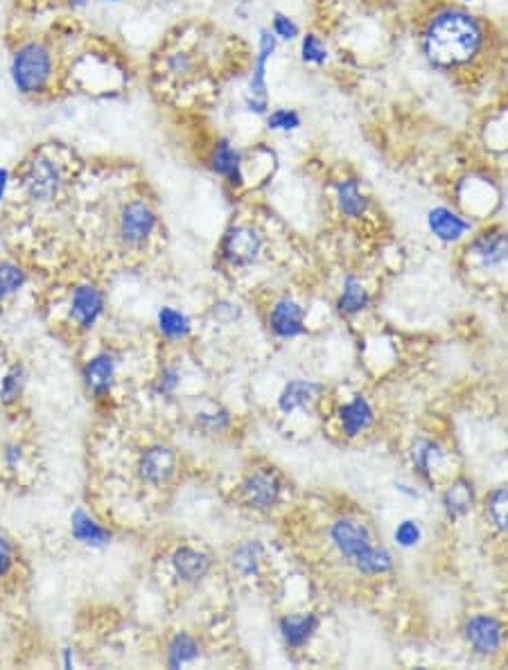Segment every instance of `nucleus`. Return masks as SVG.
<instances>
[{
    "instance_id": "15",
    "label": "nucleus",
    "mask_w": 508,
    "mask_h": 670,
    "mask_svg": "<svg viewBox=\"0 0 508 670\" xmlns=\"http://www.w3.org/2000/svg\"><path fill=\"white\" fill-rule=\"evenodd\" d=\"M104 305L107 301H104L102 289L91 285V282H84V285H77L73 296H70V319L82 330H91L104 314Z\"/></svg>"
},
{
    "instance_id": "23",
    "label": "nucleus",
    "mask_w": 508,
    "mask_h": 670,
    "mask_svg": "<svg viewBox=\"0 0 508 670\" xmlns=\"http://www.w3.org/2000/svg\"><path fill=\"white\" fill-rule=\"evenodd\" d=\"M445 456H448V452H445V449L439 443H436V440L420 438V440H416V445L411 447V465H414V472L425 483L436 481L434 472L443 465Z\"/></svg>"
},
{
    "instance_id": "5",
    "label": "nucleus",
    "mask_w": 508,
    "mask_h": 670,
    "mask_svg": "<svg viewBox=\"0 0 508 670\" xmlns=\"http://www.w3.org/2000/svg\"><path fill=\"white\" fill-rule=\"evenodd\" d=\"M206 57L199 37H172L156 55V77L170 88H183L199 82Z\"/></svg>"
},
{
    "instance_id": "8",
    "label": "nucleus",
    "mask_w": 508,
    "mask_h": 670,
    "mask_svg": "<svg viewBox=\"0 0 508 670\" xmlns=\"http://www.w3.org/2000/svg\"><path fill=\"white\" fill-rule=\"evenodd\" d=\"M262 251H265V235L253 224H233L222 235L220 258L233 269H247L256 264Z\"/></svg>"
},
{
    "instance_id": "4",
    "label": "nucleus",
    "mask_w": 508,
    "mask_h": 670,
    "mask_svg": "<svg viewBox=\"0 0 508 670\" xmlns=\"http://www.w3.org/2000/svg\"><path fill=\"white\" fill-rule=\"evenodd\" d=\"M330 542L339 558L362 576H384L393 569V555L382 546L364 519L344 515L330 524Z\"/></svg>"
},
{
    "instance_id": "22",
    "label": "nucleus",
    "mask_w": 508,
    "mask_h": 670,
    "mask_svg": "<svg viewBox=\"0 0 508 670\" xmlns=\"http://www.w3.org/2000/svg\"><path fill=\"white\" fill-rule=\"evenodd\" d=\"M335 201L341 217L346 219H362L371 208V199L362 188V181L355 176L337 181L335 185Z\"/></svg>"
},
{
    "instance_id": "29",
    "label": "nucleus",
    "mask_w": 508,
    "mask_h": 670,
    "mask_svg": "<svg viewBox=\"0 0 508 670\" xmlns=\"http://www.w3.org/2000/svg\"><path fill=\"white\" fill-rule=\"evenodd\" d=\"M201 655L199 643L195 637H190L186 632L174 634L170 646H168V666L170 668H181L186 664H192L197 661Z\"/></svg>"
},
{
    "instance_id": "16",
    "label": "nucleus",
    "mask_w": 508,
    "mask_h": 670,
    "mask_svg": "<svg viewBox=\"0 0 508 670\" xmlns=\"http://www.w3.org/2000/svg\"><path fill=\"white\" fill-rule=\"evenodd\" d=\"M427 226L436 240L443 244H457L472 231V222L450 206H436L427 213Z\"/></svg>"
},
{
    "instance_id": "6",
    "label": "nucleus",
    "mask_w": 508,
    "mask_h": 670,
    "mask_svg": "<svg viewBox=\"0 0 508 670\" xmlns=\"http://www.w3.org/2000/svg\"><path fill=\"white\" fill-rule=\"evenodd\" d=\"M159 231V213L143 197H134L120 206L116 217V235L125 249L140 251Z\"/></svg>"
},
{
    "instance_id": "1",
    "label": "nucleus",
    "mask_w": 508,
    "mask_h": 670,
    "mask_svg": "<svg viewBox=\"0 0 508 670\" xmlns=\"http://www.w3.org/2000/svg\"><path fill=\"white\" fill-rule=\"evenodd\" d=\"M420 50L441 73H470L488 55V25L457 3L434 5L420 23Z\"/></svg>"
},
{
    "instance_id": "14",
    "label": "nucleus",
    "mask_w": 508,
    "mask_h": 670,
    "mask_svg": "<svg viewBox=\"0 0 508 670\" xmlns=\"http://www.w3.org/2000/svg\"><path fill=\"white\" fill-rule=\"evenodd\" d=\"M267 325L276 339H296L305 334V307L292 296H283L271 305Z\"/></svg>"
},
{
    "instance_id": "26",
    "label": "nucleus",
    "mask_w": 508,
    "mask_h": 670,
    "mask_svg": "<svg viewBox=\"0 0 508 670\" xmlns=\"http://www.w3.org/2000/svg\"><path fill=\"white\" fill-rule=\"evenodd\" d=\"M371 294L369 289L362 285V280L355 276H348L341 285V294L337 298V312L341 316H357L364 310H369Z\"/></svg>"
},
{
    "instance_id": "30",
    "label": "nucleus",
    "mask_w": 508,
    "mask_h": 670,
    "mask_svg": "<svg viewBox=\"0 0 508 670\" xmlns=\"http://www.w3.org/2000/svg\"><path fill=\"white\" fill-rule=\"evenodd\" d=\"M28 276L16 262H0V303L14 296L19 289H23Z\"/></svg>"
},
{
    "instance_id": "10",
    "label": "nucleus",
    "mask_w": 508,
    "mask_h": 670,
    "mask_svg": "<svg viewBox=\"0 0 508 670\" xmlns=\"http://www.w3.org/2000/svg\"><path fill=\"white\" fill-rule=\"evenodd\" d=\"M466 255L484 269L502 267L508 260V231L502 226H488L475 233L466 244Z\"/></svg>"
},
{
    "instance_id": "13",
    "label": "nucleus",
    "mask_w": 508,
    "mask_h": 670,
    "mask_svg": "<svg viewBox=\"0 0 508 670\" xmlns=\"http://www.w3.org/2000/svg\"><path fill=\"white\" fill-rule=\"evenodd\" d=\"M208 167L217 176L233 185V188H242L247 183V174H244V154L235 147L229 138H217L210 145L208 152Z\"/></svg>"
},
{
    "instance_id": "18",
    "label": "nucleus",
    "mask_w": 508,
    "mask_h": 670,
    "mask_svg": "<svg viewBox=\"0 0 508 670\" xmlns=\"http://www.w3.org/2000/svg\"><path fill=\"white\" fill-rule=\"evenodd\" d=\"M170 564L174 576H177L181 583L197 585L210 573L213 560H210L208 553L195 549V546H179V549L172 553Z\"/></svg>"
},
{
    "instance_id": "9",
    "label": "nucleus",
    "mask_w": 508,
    "mask_h": 670,
    "mask_svg": "<svg viewBox=\"0 0 508 670\" xmlns=\"http://www.w3.org/2000/svg\"><path fill=\"white\" fill-rule=\"evenodd\" d=\"M280 495H283V476L274 467H256L240 483L242 501L258 513L276 508Z\"/></svg>"
},
{
    "instance_id": "17",
    "label": "nucleus",
    "mask_w": 508,
    "mask_h": 670,
    "mask_svg": "<svg viewBox=\"0 0 508 670\" xmlns=\"http://www.w3.org/2000/svg\"><path fill=\"white\" fill-rule=\"evenodd\" d=\"M323 393H326V386L314 382V379H292V382L283 386V391L278 395V409L285 416L308 411L321 400Z\"/></svg>"
},
{
    "instance_id": "11",
    "label": "nucleus",
    "mask_w": 508,
    "mask_h": 670,
    "mask_svg": "<svg viewBox=\"0 0 508 670\" xmlns=\"http://www.w3.org/2000/svg\"><path fill=\"white\" fill-rule=\"evenodd\" d=\"M463 637H466L468 646L481 657L497 655L504 643V625L499 623L495 616L490 614H475L470 616L463 625Z\"/></svg>"
},
{
    "instance_id": "46",
    "label": "nucleus",
    "mask_w": 508,
    "mask_h": 670,
    "mask_svg": "<svg viewBox=\"0 0 508 670\" xmlns=\"http://www.w3.org/2000/svg\"><path fill=\"white\" fill-rule=\"evenodd\" d=\"M463 3H468V5H470V3H475V0H463Z\"/></svg>"
},
{
    "instance_id": "44",
    "label": "nucleus",
    "mask_w": 508,
    "mask_h": 670,
    "mask_svg": "<svg viewBox=\"0 0 508 670\" xmlns=\"http://www.w3.org/2000/svg\"><path fill=\"white\" fill-rule=\"evenodd\" d=\"M23 3H30L32 7H39L41 3H50V0H23Z\"/></svg>"
},
{
    "instance_id": "33",
    "label": "nucleus",
    "mask_w": 508,
    "mask_h": 670,
    "mask_svg": "<svg viewBox=\"0 0 508 670\" xmlns=\"http://www.w3.org/2000/svg\"><path fill=\"white\" fill-rule=\"evenodd\" d=\"M23 389H25V370L23 366H14L7 370L3 382H0V402L7 404V407L14 402H19Z\"/></svg>"
},
{
    "instance_id": "34",
    "label": "nucleus",
    "mask_w": 508,
    "mask_h": 670,
    "mask_svg": "<svg viewBox=\"0 0 508 670\" xmlns=\"http://www.w3.org/2000/svg\"><path fill=\"white\" fill-rule=\"evenodd\" d=\"M265 122H267V129L269 131H283V134H289V131L301 129L303 118H301V113L296 111V109L280 107V109L269 111L267 116H265Z\"/></svg>"
},
{
    "instance_id": "27",
    "label": "nucleus",
    "mask_w": 508,
    "mask_h": 670,
    "mask_svg": "<svg viewBox=\"0 0 508 670\" xmlns=\"http://www.w3.org/2000/svg\"><path fill=\"white\" fill-rule=\"evenodd\" d=\"M262 558H265V549H262L260 540H247L235 546V551L231 553V567L242 578H258Z\"/></svg>"
},
{
    "instance_id": "32",
    "label": "nucleus",
    "mask_w": 508,
    "mask_h": 670,
    "mask_svg": "<svg viewBox=\"0 0 508 670\" xmlns=\"http://www.w3.org/2000/svg\"><path fill=\"white\" fill-rule=\"evenodd\" d=\"M328 46L319 34L308 32L301 37V61L308 66H326L328 64Z\"/></svg>"
},
{
    "instance_id": "42",
    "label": "nucleus",
    "mask_w": 508,
    "mask_h": 670,
    "mask_svg": "<svg viewBox=\"0 0 508 670\" xmlns=\"http://www.w3.org/2000/svg\"><path fill=\"white\" fill-rule=\"evenodd\" d=\"M396 490L402 492V495H409L411 499H418V490L414 486H409V483H396Z\"/></svg>"
},
{
    "instance_id": "2",
    "label": "nucleus",
    "mask_w": 508,
    "mask_h": 670,
    "mask_svg": "<svg viewBox=\"0 0 508 670\" xmlns=\"http://www.w3.org/2000/svg\"><path fill=\"white\" fill-rule=\"evenodd\" d=\"M10 79L21 98L30 102L55 100L61 86V52L50 34H19L10 55Z\"/></svg>"
},
{
    "instance_id": "41",
    "label": "nucleus",
    "mask_w": 508,
    "mask_h": 670,
    "mask_svg": "<svg viewBox=\"0 0 508 670\" xmlns=\"http://www.w3.org/2000/svg\"><path fill=\"white\" fill-rule=\"evenodd\" d=\"M12 181H14L12 172L7 170L5 165H0V201H5L7 192H10V185H12Z\"/></svg>"
},
{
    "instance_id": "38",
    "label": "nucleus",
    "mask_w": 508,
    "mask_h": 670,
    "mask_svg": "<svg viewBox=\"0 0 508 670\" xmlns=\"http://www.w3.org/2000/svg\"><path fill=\"white\" fill-rule=\"evenodd\" d=\"M179 384H181L179 370L174 368V366H165L161 370V375L156 377V393H159V395H172V393H177Z\"/></svg>"
},
{
    "instance_id": "35",
    "label": "nucleus",
    "mask_w": 508,
    "mask_h": 670,
    "mask_svg": "<svg viewBox=\"0 0 508 670\" xmlns=\"http://www.w3.org/2000/svg\"><path fill=\"white\" fill-rule=\"evenodd\" d=\"M393 542H396L400 549H416V546L423 542V526H420L418 519H402L398 526L393 528Z\"/></svg>"
},
{
    "instance_id": "31",
    "label": "nucleus",
    "mask_w": 508,
    "mask_h": 670,
    "mask_svg": "<svg viewBox=\"0 0 508 670\" xmlns=\"http://www.w3.org/2000/svg\"><path fill=\"white\" fill-rule=\"evenodd\" d=\"M486 515L502 533H508V486L497 488L486 499Z\"/></svg>"
},
{
    "instance_id": "20",
    "label": "nucleus",
    "mask_w": 508,
    "mask_h": 670,
    "mask_svg": "<svg viewBox=\"0 0 508 670\" xmlns=\"http://www.w3.org/2000/svg\"><path fill=\"white\" fill-rule=\"evenodd\" d=\"M337 420L341 434L346 438H357L375 422V409L364 395H353V400L344 402L337 409Z\"/></svg>"
},
{
    "instance_id": "43",
    "label": "nucleus",
    "mask_w": 508,
    "mask_h": 670,
    "mask_svg": "<svg viewBox=\"0 0 508 670\" xmlns=\"http://www.w3.org/2000/svg\"><path fill=\"white\" fill-rule=\"evenodd\" d=\"M75 666V659H73V652L68 648L64 650V668H73Z\"/></svg>"
},
{
    "instance_id": "3",
    "label": "nucleus",
    "mask_w": 508,
    "mask_h": 670,
    "mask_svg": "<svg viewBox=\"0 0 508 670\" xmlns=\"http://www.w3.org/2000/svg\"><path fill=\"white\" fill-rule=\"evenodd\" d=\"M70 163H73V154L64 145H39L16 170V188L30 204H55L70 183Z\"/></svg>"
},
{
    "instance_id": "39",
    "label": "nucleus",
    "mask_w": 508,
    "mask_h": 670,
    "mask_svg": "<svg viewBox=\"0 0 508 670\" xmlns=\"http://www.w3.org/2000/svg\"><path fill=\"white\" fill-rule=\"evenodd\" d=\"M12 564H14V549L10 540H5V537H0V578H5L7 573L12 571Z\"/></svg>"
},
{
    "instance_id": "25",
    "label": "nucleus",
    "mask_w": 508,
    "mask_h": 670,
    "mask_svg": "<svg viewBox=\"0 0 508 670\" xmlns=\"http://www.w3.org/2000/svg\"><path fill=\"white\" fill-rule=\"evenodd\" d=\"M475 486H472V481L468 479H454L448 488L443 490V497H441V504L445 515L450 519H461L466 517L472 508H475Z\"/></svg>"
},
{
    "instance_id": "21",
    "label": "nucleus",
    "mask_w": 508,
    "mask_h": 670,
    "mask_svg": "<svg viewBox=\"0 0 508 670\" xmlns=\"http://www.w3.org/2000/svg\"><path fill=\"white\" fill-rule=\"evenodd\" d=\"M321 619L314 612H303V614H285L278 621V632L283 637L285 646L292 650H301L308 646L314 639V634L319 632Z\"/></svg>"
},
{
    "instance_id": "36",
    "label": "nucleus",
    "mask_w": 508,
    "mask_h": 670,
    "mask_svg": "<svg viewBox=\"0 0 508 670\" xmlns=\"http://www.w3.org/2000/svg\"><path fill=\"white\" fill-rule=\"evenodd\" d=\"M271 32L276 34L278 41H296L301 37V28L292 16H287L283 12H276L274 19H271Z\"/></svg>"
},
{
    "instance_id": "7",
    "label": "nucleus",
    "mask_w": 508,
    "mask_h": 670,
    "mask_svg": "<svg viewBox=\"0 0 508 670\" xmlns=\"http://www.w3.org/2000/svg\"><path fill=\"white\" fill-rule=\"evenodd\" d=\"M278 50V39L276 34L269 28H262L258 34V50L253 57L251 75H249V86L244 93V109L256 116H267L269 113V93H267V70L269 61L274 59Z\"/></svg>"
},
{
    "instance_id": "28",
    "label": "nucleus",
    "mask_w": 508,
    "mask_h": 670,
    "mask_svg": "<svg viewBox=\"0 0 508 670\" xmlns=\"http://www.w3.org/2000/svg\"><path fill=\"white\" fill-rule=\"evenodd\" d=\"M156 325H159V332L165 339L170 341H181L186 339L192 332V321L186 312L177 310V307L165 305L159 310V316H156Z\"/></svg>"
},
{
    "instance_id": "37",
    "label": "nucleus",
    "mask_w": 508,
    "mask_h": 670,
    "mask_svg": "<svg viewBox=\"0 0 508 670\" xmlns=\"http://www.w3.org/2000/svg\"><path fill=\"white\" fill-rule=\"evenodd\" d=\"M197 425L206 431V434H222L231 427L229 411H215V413H201L197 418Z\"/></svg>"
},
{
    "instance_id": "19",
    "label": "nucleus",
    "mask_w": 508,
    "mask_h": 670,
    "mask_svg": "<svg viewBox=\"0 0 508 670\" xmlns=\"http://www.w3.org/2000/svg\"><path fill=\"white\" fill-rule=\"evenodd\" d=\"M116 370H118V361L111 352H100L93 359L86 361V366L82 370V379L95 398H107L113 389V382H116Z\"/></svg>"
},
{
    "instance_id": "12",
    "label": "nucleus",
    "mask_w": 508,
    "mask_h": 670,
    "mask_svg": "<svg viewBox=\"0 0 508 670\" xmlns=\"http://www.w3.org/2000/svg\"><path fill=\"white\" fill-rule=\"evenodd\" d=\"M179 470L177 452L168 445L147 447L138 458V476L150 486H165Z\"/></svg>"
},
{
    "instance_id": "24",
    "label": "nucleus",
    "mask_w": 508,
    "mask_h": 670,
    "mask_svg": "<svg viewBox=\"0 0 508 670\" xmlns=\"http://www.w3.org/2000/svg\"><path fill=\"white\" fill-rule=\"evenodd\" d=\"M70 531H73V537L84 546H91V549H102L111 542V531L104 528L98 519L91 517L86 510L77 508L73 515H70Z\"/></svg>"
},
{
    "instance_id": "40",
    "label": "nucleus",
    "mask_w": 508,
    "mask_h": 670,
    "mask_svg": "<svg viewBox=\"0 0 508 670\" xmlns=\"http://www.w3.org/2000/svg\"><path fill=\"white\" fill-rule=\"evenodd\" d=\"M21 458H23V452L19 445H10L5 449V465L10 467V470H16V465L21 463Z\"/></svg>"
},
{
    "instance_id": "45",
    "label": "nucleus",
    "mask_w": 508,
    "mask_h": 670,
    "mask_svg": "<svg viewBox=\"0 0 508 670\" xmlns=\"http://www.w3.org/2000/svg\"><path fill=\"white\" fill-rule=\"evenodd\" d=\"M102 3H120V0H102Z\"/></svg>"
}]
</instances>
